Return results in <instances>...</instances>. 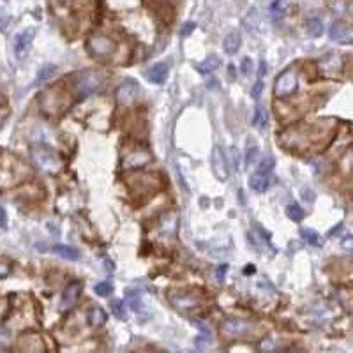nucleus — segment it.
I'll return each instance as SVG.
<instances>
[{
	"mask_svg": "<svg viewBox=\"0 0 353 353\" xmlns=\"http://www.w3.org/2000/svg\"><path fill=\"white\" fill-rule=\"evenodd\" d=\"M74 88H76V95L80 99L88 97L101 88V76L95 71H81L76 76Z\"/></svg>",
	"mask_w": 353,
	"mask_h": 353,
	"instance_id": "1",
	"label": "nucleus"
},
{
	"mask_svg": "<svg viewBox=\"0 0 353 353\" xmlns=\"http://www.w3.org/2000/svg\"><path fill=\"white\" fill-rule=\"evenodd\" d=\"M297 90H298L297 73L291 69L284 71V73L276 80V85H274V94H276V97H279V99L291 97Z\"/></svg>",
	"mask_w": 353,
	"mask_h": 353,
	"instance_id": "2",
	"label": "nucleus"
},
{
	"mask_svg": "<svg viewBox=\"0 0 353 353\" xmlns=\"http://www.w3.org/2000/svg\"><path fill=\"white\" fill-rule=\"evenodd\" d=\"M87 49L95 57H106L112 55L113 49H115V44H113L112 39L103 37V35H94V37L88 39Z\"/></svg>",
	"mask_w": 353,
	"mask_h": 353,
	"instance_id": "3",
	"label": "nucleus"
},
{
	"mask_svg": "<svg viewBox=\"0 0 353 353\" xmlns=\"http://www.w3.org/2000/svg\"><path fill=\"white\" fill-rule=\"evenodd\" d=\"M210 165H212V170H214V175H216L219 180H226L228 178V161H226V156H224L223 148L221 147H214L212 148V156H210Z\"/></svg>",
	"mask_w": 353,
	"mask_h": 353,
	"instance_id": "4",
	"label": "nucleus"
},
{
	"mask_svg": "<svg viewBox=\"0 0 353 353\" xmlns=\"http://www.w3.org/2000/svg\"><path fill=\"white\" fill-rule=\"evenodd\" d=\"M34 35H35L34 28H25V30H21L20 34H16L13 48H14V55H16L18 59H23L25 53L30 49V44H32V41H34Z\"/></svg>",
	"mask_w": 353,
	"mask_h": 353,
	"instance_id": "5",
	"label": "nucleus"
},
{
	"mask_svg": "<svg viewBox=\"0 0 353 353\" xmlns=\"http://www.w3.org/2000/svg\"><path fill=\"white\" fill-rule=\"evenodd\" d=\"M138 94H140V87H138L136 81L126 80L122 81V85L117 90V99H119L120 105H129V103H133L138 97Z\"/></svg>",
	"mask_w": 353,
	"mask_h": 353,
	"instance_id": "6",
	"label": "nucleus"
},
{
	"mask_svg": "<svg viewBox=\"0 0 353 353\" xmlns=\"http://www.w3.org/2000/svg\"><path fill=\"white\" fill-rule=\"evenodd\" d=\"M168 300L178 311H189V309H194L198 306V300L194 297H189L187 293H182V291H170Z\"/></svg>",
	"mask_w": 353,
	"mask_h": 353,
	"instance_id": "7",
	"label": "nucleus"
},
{
	"mask_svg": "<svg viewBox=\"0 0 353 353\" xmlns=\"http://www.w3.org/2000/svg\"><path fill=\"white\" fill-rule=\"evenodd\" d=\"M80 293H81L80 283L67 284L66 290H64V293H62V297H60V309H62V311H67V309L73 308V306L78 302V298H80Z\"/></svg>",
	"mask_w": 353,
	"mask_h": 353,
	"instance_id": "8",
	"label": "nucleus"
},
{
	"mask_svg": "<svg viewBox=\"0 0 353 353\" xmlns=\"http://www.w3.org/2000/svg\"><path fill=\"white\" fill-rule=\"evenodd\" d=\"M249 330H253V325L244 320H228L223 327V332L228 336H245Z\"/></svg>",
	"mask_w": 353,
	"mask_h": 353,
	"instance_id": "9",
	"label": "nucleus"
},
{
	"mask_svg": "<svg viewBox=\"0 0 353 353\" xmlns=\"http://www.w3.org/2000/svg\"><path fill=\"white\" fill-rule=\"evenodd\" d=\"M249 185H251L253 191L256 192H265L270 185V173L262 172V170H256L255 175H251V180H249Z\"/></svg>",
	"mask_w": 353,
	"mask_h": 353,
	"instance_id": "10",
	"label": "nucleus"
},
{
	"mask_svg": "<svg viewBox=\"0 0 353 353\" xmlns=\"http://www.w3.org/2000/svg\"><path fill=\"white\" fill-rule=\"evenodd\" d=\"M329 35H330V39H334V41L344 42V44H353V37L348 34V28L344 27L343 23H339V21L330 25Z\"/></svg>",
	"mask_w": 353,
	"mask_h": 353,
	"instance_id": "11",
	"label": "nucleus"
},
{
	"mask_svg": "<svg viewBox=\"0 0 353 353\" xmlns=\"http://www.w3.org/2000/svg\"><path fill=\"white\" fill-rule=\"evenodd\" d=\"M150 161V156L147 154V152H133V154L126 156V159H124V166H126L127 170H134V168H141V166H145L147 163Z\"/></svg>",
	"mask_w": 353,
	"mask_h": 353,
	"instance_id": "12",
	"label": "nucleus"
},
{
	"mask_svg": "<svg viewBox=\"0 0 353 353\" xmlns=\"http://www.w3.org/2000/svg\"><path fill=\"white\" fill-rule=\"evenodd\" d=\"M168 76V66L165 62H158L148 69V80L156 85H163Z\"/></svg>",
	"mask_w": 353,
	"mask_h": 353,
	"instance_id": "13",
	"label": "nucleus"
},
{
	"mask_svg": "<svg viewBox=\"0 0 353 353\" xmlns=\"http://www.w3.org/2000/svg\"><path fill=\"white\" fill-rule=\"evenodd\" d=\"M87 320H88V323H90L92 327L103 325V323L106 322V313H105V309H103L101 306H92V308L88 309Z\"/></svg>",
	"mask_w": 353,
	"mask_h": 353,
	"instance_id": "14",
	"label": "nucleus"
},
{
	"mask_svg": "<svg viewBox=\"0 0 353 353\" xmlns=\"http://www.w3.org/2000/svg\"><path fill=\"white\" fill-rule=\"evenodd\" d=\"M240 34L238 32H230V34L224 37V41H223V48H224V52L226 53H235L238 48H240Z\"/></svg>",
	"mask_w": 353,
	"mask_h": 353,
	"instance_id": "15",
	"label": "nucleus"
},
{
	"mask_svg": "<svg viewBox=\"0 0 353 353\" xmlns=\"http://www.w3.org/2000/svg\"><path fill=\"white\" fill-rule=\"evenodd\" d=\"M53 253H57L59 256H62V258L66 260H71V262H76V260H80V253L76 251V249L69 247V245H62V244H57L52 247Z\"/></svg>",
	"mask_w": 353,
	"mask_h": 353,
	"instance_id": "16",
	"label": "nucleus"
},
{
	"mask_svg": "<svg viewBox=\"0 0 353 353\" xmlns=\"http://www.w3.org/2000/svg\"><path fill=\"white\" fill-rule=\"evenodd\" d=\"M55 73H57V66H53V64H48V66H42L41 69L37 71V76H35V80H34V87L46 83V81H48L49 78H52Z\"/></svg>",
	"mask_w": 353,
	"mask_h": 353,
	"instance_id": "17",
	"label": "nucleus"
},
{
	"mask_svg": "<svg viewBox=\"0 0 353 353\" xmlns=\"http://www.w3.org/2000/svg\"><path fill=\"white\" fill-rule=\"evenodd\" d=\"M288 6H290V0H274V2L270 4V7H269L270 16H272L274 20L281 18L284 14V11L288 9Z\"/></svg>",
	"mask_w": 353,
	"mask_h": 353,
	"instance_id": "18",
	"label": "nucleus"
},
{
	"mask_svg": "<svg viewBox=\"0 0 353 353\" xmlns=\"http://www.w3.org/2000/svg\"><path fill=\"white\" fill-rule=\"evenodd\" d=\"M253 124H255V127H258V129H265V126L269 124V113H267V110L263 108V106H258L255 112V117H253Z\"/></svg>",
	"mask_w": 353,
	"mask_h": 353,
	"instance_id": "19",
	"label": "nucleus"
},
{
	"mask_svg": "<svg viewBox=\"0 0 353 353\" xmlns=\"http://www.w3.org/2000/svg\"><path fill=\"white\" fill-rule=\"evenodd\" d=\"M302 238L306 240V244L313 245V247H320V245L323 244V242H322V237H320V235L316 233L315 230H309V228L302 230Z\"/></svg>",
	"mask_w": 353,
	"mask_h": 353,
	"instance_id": "20",
	"label": "nucleus"
},
{
	"mask_svg": "<svg viewBox=\"0 0 353 353\" xmlns=\"http://www.w3.org/2000/svg\"><path fill=\"white\" fill-rule=\"evenodd\" d=\"M306 28H308V35H309V37H320V35L323 34V23L318 20V18H313V20H309L308 25H306Z\"/></svg>",
	"mask_w": 353,
	"mask_h": 353,
	"instance_id": "21",
	"label": "nucleus"
},
{
	"mask_svg": "<svg viewBox=\"0 0 353 353\" xmlns=\"http://www.w3.org/2000/svg\"><path fill=\"white\" fill-rule=\"evenodd\" d=\"M258 154H260V147L255 143V141H249L247 152H245V166H247V168H253L255 161L258 159Z\"/></svg>",
	"mask_w": 353,
	"mask_h": 353,
	"instance_id": "22",
	"label": "nucleus"
},
{
	"mask_svg": "<svg viewBox=\"0 0 353 353\" xmlns=\"http://www.w3.org/2000/svg\"><path fill=\"white\" fill-rule=\"evenodd\" d=\"M286 214L291 221H295V223H300V221L304 219V210H302V207L297 205V203H290V205L286 207Z\"/></svg>",
	"mask_w": 353,
	"mask_h": 353,
	"instance_id": "23",
	"label": "nucleus"
},
{
	"mask_svg": "<svg viewBox=\"0 0 353 353\" xmlns=\"http://www.w3.org/2000/svg\"><path fill=\"white\" fill-rule=\"evenodd\" d=\"M217 66H219V59H217V57H209L205 62L199 64L198 71H199V73H203V74H207V73H210V71L216 69Z\"/></svg>",
	"mask_w": 353,
	"mask_h": 353,
	"instance_id": "24",
	"label": "nucleus"
},
{
	"mask_svg": "<svg viewBox=\"0 0 353 353\" xmlns=\"http://www.w3.org/2000/svg\"><path fill=\"white\" fill-rule=\"evenodd\" d=\"M127 306H129L133 311L140 313L141 308H143V304H141V297H138L134 291H127Z\"/></svg>",
	"mask_w": 353,
	"mask_h": 353,
	"instance_id": "25",
	"label": "nucleus"
},
{
	"mask_svg": "<svg viewBox=\"0 0 353 353\" xmlns=\"http://www.w3.org/2000/svg\"><path fill=\"white\" fill-rule=\"evenodd\" d=\"M94 291L99 295V297H108V295H112V291H113V286L108 283V281H103V283H99V284H95V288H94Z\"/></svg>",
	"mask_w": 353,
	"mask_h": 353,
	"instance_id": "26",
	"label": "nucleus"
},
{
	"mask_svg": "<svg viewBox=\"0 0 353 353\" xmlns=\"http://www.w3.org/2000/svg\"><path fill=\"white\" fill-rule=\"evenodd\" d=\"M110 308L113 309V315L115 316H119V318H124V302L122 300H119V298H113L112 302H110Z\"/></svg>",
	"mask_w": 353,
	"mask_h": 353,
	"instance_id": "27",
	"label": "nucleus"
},
{
	"mask_svg": "<svg viewBox=\"0 0 353 353\" xmlns=\"http://www.w3.org/2000/svg\"><path fill=\"white\" fill-rule=\"evenodd\" d=\"M226 274H228V265H219L217 267V270H216V277H217V281H219V283H223L224 281V277H226Z\"/></svg>",
	"mask_w": 353,
	"mask_h": 353,
	"instance_id": "28",
	"label": "nucleus"
},
{
	"mask_svg": "<svg viewBox=\"0 0 353 353\" xmlns=\"http://www.w3.org/2000/svg\"><path fill=\"white\" fill-rule=\"evenodd\" d=\"M194 28H196V23H194V21H187V23H185L184 27H182L180 35H182V37H187V35L191 34V32L194 30Z\"/></svg>",
	"mask_w": 353,
	"mask_h": 353,
	"instance_id": "29",
	"label": "nucleus"
},
{
	"mask_svg": "<svg viewBox=\"0 0 353 353\" xmlns=\"http://www.w3.org/2000/svg\"><path fill=\"white\" fill-rule=\"evenodd\" d=\"M262 90H263V81L260 80V81H256L255 88H253V99H255V101H258V99H260V95H262Z\"/></svg>",
	"mask_w": 353,
	"mask_h": 353,
	"instance_id": "30",
	"label": "nucleus"
},
{
	"mask_svg": "<svg viewBox=\"0 0 353 353\" xmlns=\"http://www.w3.org/2000/svg\"><path fill=\"white\" fill-rule=\"evenodd\" d=\"M242 73H244L245 76L251 73V59H244V62H242Z\"/></svg>",
	"mask_w": 353,
	"mask_h": 353,
	"instance_id": "31",
	"label": "nucleus"
},
{
	"mask_svg": "<svg viewBox=\"0 0 353 353\" xmlns=\"http://www.w3.org/2000/svg\"><path fill=\"white\" fill-rule=\"evenodd\" d=\"M341 244H343L344 249H353V237H350V235H348V237L344 238V240L341 242Z\"/></svg>",
	"mask_w": 353,
	"mask_h": 353,
	"instance_id": "32",
	"label": "nucleus"
},
{
	"mask_svg": "<svg viewBox=\"0 0 353 353\" xmlns=\"http://www.w3.org/2000/svg\"><path fill=\"white\" fill-rule=\"evenodd\" d=\"M196 327H198L199 330H201L203 334H205V336H210V330H209V327L205 325V323L203 322H196Z\"/></svg>",
	"mask_w": 353,
	"mask_h": 353,
	"instance_id": "33",
	"label": "nucleus"
},
{
	"mask_svg": "<svg viewBox=\"0 0 353 353\" xmlns=\"http://www.w3.org/2000/svg\"><path fill=\"white\" fill-rule=\"evenodd\" d=\"M265 73H267V62L262 60V62H260V76H265Z\"/></svg>",
	"mask_w": 353,
	"mask_h": 353,
	"instance_id": "34",
	"label": "nucleus"
},
{
	"mask_svg": "<svg viewBox=\"0 0 353 353\" xmlns=\"http://www.w3.org/2000/svg\"><path fill=\"white\" fill-rule=\"evenodd\" d=\"M7 226V214H6V209H2V228Z\"/></svg>",
	"mask_w": 353,
	"mask_h": 353,
	"instance_id": "35",
	"label": "nucleus"
},
{
	"mask_svg": "<svg viewBox=\"0 0 353 353\" xmlns=\"http://www.w3.org/2000/svg\"><path fill=\"white\" fill-rule=\"evenodd\" d=\"M230 74H231V78L235 76V67L233 66H230Z\"/></svg>",
	"mask_w": 353,
	"mask_h": 353,
	"instance_id": "36",
	"label": "nucleus"
}]
</instances>
